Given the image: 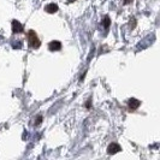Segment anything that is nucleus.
Listing matches in <instances>:
<instances>
[{
  "mask_svg": "<svg viewBox=\"0 0 160 160\" xmlns=\"http://www.w3.org/2000/svg\"><path fill=\"white\" fill-rule=\"evenodd\" d=\"M27 38H28V45L30 48H34V49H38V48L41 46V41L40 39L38 38V34L34 32V30H28L27 32Z\"/></svg>",
  "mask_w": 160,
  "mask_h": 160,
  "instance_id": "f257e3e1",
  "label": "nucleus"
},
{
  "mask_svg": "<svg viewBox=\"0 0 160 160\" xmlns=\"http://www.w3.org/2000/svg\"><path fill=\"white\" fill-rule=\"evenodd\" d=\"M131 1H132V0H124V1H123V4H124V5H128V4H130Z\"/></svg>",
  "mask_w": 160,
  "mask_h": 160,
  "instance_id": "9b49d317",
  "label": "nucleus"
},
{
  "mask_svg": "<svg viewBox=\"0 0 160 160\" xmlns=\"http://www.w3.org/2000/svg\"><path fill=\"white\" fill-rule=\"evenodd\" d=\"M48 49L52 52H57L62 49V42L60 41H51L48 43Z\"/></svg>",
  "mask_w": 160,
  "mask_h": 160,
  "instance_id": "20e7f679",
  "label": "nucleus"
},
{
  "mask_svg": "<svg viewBox=\"0 0 160 160\" xmlns=\"http://www.w3.org/2000/svg\"><path fill=\"white\" fill-rule=\"evenodd\" d=\"M11 28H12V32H13V34H19V32H24V27L21 24V22H18L17 19H13V21H12Z\"/></svg>",
  "mask_w": 160,
  "mask_h": 160,
  "instance_id": "f03ea898",
  "label": "nucleus"
},
{
  "mask_svg": "<svg viewBox=\"0 0 160 160\" xmlns=\"http://www.w3.org/2000/svg\"><path fill=\"white\" fill-rule=\"evenodd\" d=\"M128 106L130 110H137L141 106V101L135 99V98H131V99L128 100Z\"/></svg>",
  "mask_w": 160,
  "mask_h": 160,
  "instance_id": "39448f33",
  "label": "nucleus"
},
{
  "mask_svg": "<svg viewBox=\"0 0 160 160\" xmlns=\"http://www.w3.org/2000/svg\"><path fill=\"white\" fill-rule=\"evenodd\" d=\"M41 123H42V116L39 114V116L36 117V120H35V125H40Z\"/></svg>",
  "mask_w": 160,
  "mask_h": 160,
  "instance_id": "1a4fd4ad",
  "label": "nucleus"
},
{
  "mask_svg": "<svg viewBox=\"0 0 160 160\" xmlns=\"http://www.w3.org/2000/svg\"><path fill=\"white\" fill-rule=\"evenodd\" d=\"M59 10V8H58V5H57L56 2H51V4H48L47 6H45V11L47 12V13H56L57 11Z\"/></svg>",
  "mask_w": 160,
  "mask_h": 160,
  "instance_id": "423d86ee",
  "label": "nucleus"
},
{
  "mask_svg": "<svg viewBox=\"0 0 160 160\" xmlns=\"http://www.w3.org/2000/svg\"><path fill=\"white\" fill-rule=\"evenodd\" d=\"M122 151V148H120V146L118 143H116V142H112V143L108 144V147H107V153L110 154V155H113V154H117L118 152Z\"/></svg>",
  "mask_w": 160,
  "mask_h": 160,
  "instance_id": "7ed1b4c3",
  "label": "nucleus"
},
{
  "mask_svg": "<svg viewBox=\"0 0 160 160\" xmlns=\"http://www.w3.org/2000/svg\"><path fill=\"white\" fill-rule=\"evenodd\" d=\"M12 48H15V49H16V48H22V42H21V41L13 42V43H12Z\"/></svg>",
  "mask_w": 160,
  "mask_h": 160,
  "instance_id": "6e6552de",
  "label": "nucleus"
},
{
  "mask_svg": "<svg viewBox=\"0 0 160 160\" xmlns=\"http://www.w3.org/2000/svg\"><path fill=\"white\" fill-rule=\"evenodd\" d=\"M101 24L104 25L105 29H108V27L111 25V19H110V17H108V16H105L104 19H102V22H101Z\"/></svg>",
  "mask_w": 160,
  "mask_h": 160,
  "instance_id": "0eeeda50",
  "label": "nucleus"
},
{
  "mask_svg": "<svg viewBox=\"0 0 160 160\" xmlns=\"http://www.w3.org/2000/svg\"><path fill=\"white\" fill-rule=\"evenodd\" d=\"M73 1H76V0H68V2L70 4V2H73Z\"/></svg>",
  "mask_w": 160,
  "mask_h": 160,
  "instance_id": "f8f14e48",
  "label": "nucleus"
},
{
  "mask_svg": "<svg viewBox=\"0 0 160 160\" xmlns=\"http://www.w3.org/2000/svg\"><path fill=\"white\" fill-rule=\"evenodd\" d=\"M90 102H92V101H90V99H89L88 101H87V102H86V105H84V107H86V108H90Z\"/></svg>",
  "mask_w": 160,
  "mask_h": 160,
  "instance_id": "9d476101",
  "label": "nucleus"
}]
</instances>
